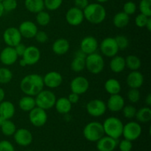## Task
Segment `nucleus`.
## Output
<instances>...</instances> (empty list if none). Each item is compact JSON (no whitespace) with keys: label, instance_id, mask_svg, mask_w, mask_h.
I'll return each mask as SVG.
<instances>
[{"label":"nucleus","instance_id":"nucleus-1","mask_svg":"<svg viewBox=\"0 0 151 151\" xmlns=\"http://www.w3.org/2000/svg\"><path fill=\"white\" fill-rule=\"evenodd\" d=\"M43 77L38 74H29L24 77L20 83V88L26 95L35 97L44 89Z\"/></svg>","mask_w":151,"mask_h":151},{"label":"nucleus","instance_id":"nucleus-2","mask_svg":"<svg viewBox=\"0 0 151 151\" xmlns=\"http://www.w3.org/2000/svg\"><path fill=\"white\" fill-rule=\"evenodd\" d=\"M84 19L93 24L102 23L106 19V10L105 7L100 3L88 4L83 10Z\"/></svg>","mask_w":151,"mask_h":151},{"label":"nucleus","instance_id":"nucleus-3","mask_svg":"<svg viewBox=\"0 0 151 151\" xmlns=\"http://www.w3.org/2000/svg\"><path fill=\"white\" fill-rule=\"evenodd\" d=\"M123 125L122 121L115 116L107 118L103 123L105 134L115 139H118L122 137Z\"/></svg>","mask_w":151,"mask_h":151},{"label":"nucleus","instance_id":"nucleus-4","mask_svg":"<svg viewBox=\"0 0 151 151\" xmlns=\"http://www.w3.org/2000/svg\"><path fill=\"white\" fill-rule=\"evenodd\" d=\"M83 134L88 141L97 142L105 134L103 124L96 121L89 122L84 127Z\"/></svg>","mask_w":151,"mask_h":151},{"label":"nucleus","instance_id":"nucleus-5","mask_svg":"<svg viewBox=\"0 0 151 151\" xmlns=\"http://www.w3.org/2000/svg\"><path fill=\"white\" fill-rule=\"evenodd\" d=\"M105 61L103 56L97 52H94L86 57V68L91 74L97 75L103 70Z\"/></svg>","mask_w":151,"mask_h":151},{"label":"nucleus","instance_id":"nucleus-6","mask_svg":"<svg viewBox=\"0 0 151 151\" xmlns=\"http://www.w3.org/2000/svg\"><path fill=\"white\" fill-rule=\"evenodd\" d=\"M56 97L52 91L50 90H44L40 91L35 96V104L44 110H48L54 107L56 102Z\"/></svg>","mask_w":151,"mask_h":151},{"label":"nucleus","instance_id":"nucleus-7","mask_svg":"<svg viewBox=\"0 0 151 151\" xmlns=\"http://www.w3.org/2000/svg\"><path fill=\"white\" fill-rule=\"evenodd\" d=\"M141 134L142 127L138 122L131 121L123 125L122 136H123L125 139L130 140L131 142L137 140Z\"/></svg>","mask_w":151,"mask_h":151},{"label":"nucleus","instance_id":"nucleus-8","mask_svg":"<svg viewBox=\"0 0 151 151\" xmlns=\"http://www.w3.org/2000/svg\"><path fill=\"white\" fill-rule=\"evenodd\" d=\"M107 110L106 103L100 99H94L87 103L86 111L89 115L94 117H100Z\"/></svg>","mask_w":151,"mask_h":151},{"label":"nucleus","instance_id":"nucleus-9","mask_svg":"<svg viewBox=\"0 0 151 151\" xmlns=\"http://www.w3.org/2000/svg\"><path fill=\"white\" fill-rule=\"evenodd\" d=\"M48 116L46 110L35 106L29 111V120L35 127H42L47 123Z\"/></svg>","mask_w":151,"mask_h":151},{"label":"nucleus","instance_id":"nucleus-10","mask_svg":"<svg viewBox=\"0 0 151 151\" xmlns=\"http://www.w3.org/2000/svg\"><path fill=\"white\" fill-rule=\"evenodd\" d=\"M100 49L102 54L109 58H112L116 55L119 50L114 38L112 37L104 38L100 43Z\"/></svg>","mask_w":151,"mask_h":151},{"label":"nucleus","instance_id":"nucleus-11","mask_svg":"<svg viewBox=\"0 0 151 151\" xmlns=\"http://www.w3.org/2000/svg\"><path fill=\"white\" fill-rule=\"evenodd\" d=\"M22 38L19 29L14 27L7 28L3 33V39L8 47H14L22 42Z\"/></svg>","mask_w":151,"mask_h":151},{"label":"nucleus","instance_id":"nucleus-12","mask_svg":"<svg viewBox=\"0 0 151 151\" xmlns=\"http://www.w3.org/2000/svg\"><path fill=\"white\" fill-rule=\"evenodd\" d=\"M66 20L72 26H78L84 20L83 12L76 7H71L66 13Z\"/></svg>","mask_w":151,"mask_h":151},{"label":"nucleus","instance_id":"nucleus-13","mask_svg":"<svg viewBox=\"0 0 151 151\" xmlns=\"http://www.w3.org/2000/svg\"><path fill=\"white\" fill-rule=\"evenodd\" d=\"M89 88V82L86 78L78 76L72 79L70 83V88L72 92L81 95L86 92Z\"/></svg>","mask_w":151,"mask_h":151},{"label":"nucleus","instance_id":"nucleus-14","mask_svg":"<svg viewBox=\"0 0 151 151\" xmlns=\"http://www.w3.org/2000/svg\"><path fill=\"white\" fill-rule=\"evenodd\" d=\"M14 140L19 145L26 147L29 145L32 142V134L29 130L26 128H20L16 130L13 134Z\"/></svg>","mask_w":151,"mask_h":151},{"label":"nucleus","instance_id":"nucleus-15","mask_svg":"<svg viewBox=\"0 0 151 151\" xmlns=\"http://www.w3.org/2000/svg\"><path fill=\"white\" fill-rule=\"evenodd\" d=\"M22 58L25 60L27 66H32L39 61L41 58V52L38 47L35 46L27 47Z\"/></svg>","mask_w":151,"mask_h":151},{"label":"nucleus","instance_id":"nucleus-16","mask_svg":"<svg viewBox=\"0 0 151 151\" xmlns=\"http://www.w3.org/2000/svg\"><path fill=\"white\" fill-rule=\"evenodd\" d=\"M43 81L44 86L50 88H55L61 85L63 83V77L59 72L52 71L44 75Z\"/></svg>","mask_w":151,"mask_h":151},{"label":"nucleus","instance_id":"nucleus-17","mask_svg":"<svg viewBox=\"0 0 151 151\" xmlns=\"http://www.w3.org/2000/svg\"><path fill=\"white\" fill-rule=\"evenodd\" d=\"M98 49L97 40L93 36H86L83 38L80 44V50H82L86 55L96 52Z\"/></svg>","mask_w":151,"mask_h":151},{"label":"nucleus","instance_id":"nucleus-18","mask_svg":"<svg viewBox=\"0 0 151 151\" xmlns=\"http://www.w3.org/2000/svg\"><path fill=\"white\" fill-rule=\"evenodd\" d=\"M19 56L15 51L14 47H8L3 49L0 53V60L6 66H11L14 64L17 60Z\"/></svg>","mask_w":151,"mask_h":151},{"label":"nucleus","instance_id":"nucleus-19","mask_svg":"<svg viewBox=\"0 0 151 151\" xmlns=\"http://www.w3.org/2000/svg\"><path fill=\"white\" fill-rule=\"evenodd\" d=\"M18 29L22 36L26 38H34L38 31L36 24L31 21H24L22 22Z\"/></svg>","mask_w":151,"mask_h":151},{"label":"nucleus","instance_id":"nucleus-20","mask_svg":"<svg viewBox=\"0 0 151 151\" xmlns=\"http://www.w3.org/2000/svg\"><path fill=\"white\" fill-rule=\"evenodd\" d=\"M125 105V100L119 94H111L106 103L107 109L112 112L121 111Z\"/></svg>","mask_w":151,"mask_h":151},{"label":"nucleus","instance_id":"nucleus-21","mask_svg":"<svg viewBox=\"0 0 151 151\" xmlns=\"http://www.w3.org/2000/svg\"><path fill=\"white\" fill-rule=\"evenodd\" d=\"M116 140L108 136H103L97 142V149L99 151H114L117 146Z\"/></svg>","mask_w":151,"mask_h":151},{"label":"nucleus","instance_id":"nucleus-22","mask_svg":"<svg viewBox=\"0 0 151 151\" xmlns=\"http://www.w3.org/2000/svg\"><path fill=\"white\" fill-rule=\"evenodd\" d=\"M126 83L131 88H139L144 83V77L138 70L131 71L126 78Z\"/></svg>","mask_w":151,"mask_h":151},{"label":"nucleus","instance_id":"nucleus-23","mask_svg":"<svg viewBox=\"0 0 151 151\" xmlns=\"http://www.w3.org/2000/svg\"><path fill=\"white\" fill-rule=\"evenodd\" d=\"M69 48H70V44H69L68 40L63 38H58L52 44V47L53 52L58 55H65L69 51Z\"/></svg>","mask_w":151,"mask_h":151},{"label":"nucleus","instance_id":"nucleus-24","mask_svg":"<svg viewBox=\"0 0 151 151\" xmlns=\"http://www.w3.org/2000/svg\"><path fill=\"white\" fill-rule=\"evenodd\" d=\"M15 106L11 102L4 101L0 103V116L5 119H10L15 114Z\"/></svg>","mask_w":151,"mask_h":151},{"label":"nucleus","instance_id":"nucleus-25","mask_svg":"<svg viewBox=\"0 0 151 151\" xmlns=\"http://www.w3.org/2000/svg\"><path fill=\"white\" fill-rule=\"evenodd\" d=\"M110 69L114 73H120L125 69V60L122 56L115 55L110 61Z\"/></svg>","mask_w":151,"mask_h":151},{"label":"nucleus","instance_id":"nucleus-26","mask_svg":"<svg viewBox=\"0 0 151 151\" xmlns=\"http://www.w3.org/2000/svg\"><path fill=\"white\" fill-rule=\"evenodd\" d=\"M72 104L69 101L67 97H60L56 100L55 107L59 114H66L69 113L72 109Z\"/></svg>","mask_w":151,"mask_h":151},{"label":"nucleus","instance_id":"nucleus-27","mask_svg":"<svg viewBox=\"0 0 151 151\" xmlns=\"http://www.w3.org/2000/svg\"><path fill=\"white\" fill-rule=\"evenodd\" d=\"M24 6L30 13H38L44 10V0H25Z\"/></svg>","mask_w":151,"mask_h":151},{"label":"nucleus","instance_id":"nucleus-28","mask_svg":"<svg viewBox=\"0 0 151 151\" xmlns=\"http://www.w3.org/2000/svg\"><path fill=\"white\" fill-rule=\"evenodd\" d=\"M19 106L20 109H22V111H30L32 109H34L36 106L35 98L32 96L28 95L22 97L19 101Z\"/></svg>","mask_w":151,"mask_h":151},{"label":"nucleus","instance_id":"nucleus-29","mask_svg":"<svg viewBox=\"0 0 151 151\" xmlns=\"http://www.w3.org/2000/svg\"><path fill=\"white\" fill-rule=\"evenodd\" d=\"M104 88L110 95L119 94L121 88H121L120 83L116 79H114V78H110V79L107 80L105 83Z\"/></svg>","mask_w":151,"mask_h":151},{"label":"nucleus","instance_id":"nucleus-30","mask_svg":"<svg viewBox=\"0 0 151 151\" xmlns=\"http://www.w3.org/2000/svg\"><path fill=\"white\" fill-rule=\"evenodd\" d=\"M130 22V16L126 13L122 12H119L116 13L113 18V24L116 27L122 29L125 27Z\"/></svg>","mask_w":151,"mask_h":151},{"label":"nucleus","instance_id":"nucleus-31","mask_svg":"<svg viewBox=\"0 0 151 151\" xmlns=\"http://www.w3.org/2000/svg\"><path fill=\"white\" fill-rule=\"evenodd\" d=\"M136 119L141 123H147L151 120V109L149 106L141 108L137 111Z\"/></svg>","mask_w":151,"mask_h":151},{"label":"nucleus","instance_id":"nucleus-32","mask_svg":"<svg viewBox=\"0 0 151 151\" xmlns=\"http://www.w3.org/2000/svg\"><path fill=\"white\" fill-rule=\"evenodd\" d=\"M125 66L131 71H137L141 67L142 62L137 56L130 55L125 58Z\"/></svg>","mask_w":151,"mask_h":151},{"label":"nucleus","instance_id":"nucleus-33","mask_svg":"<svg viewBox=\"0 0 151 151\" xmlns=\"http://www.w3.org/2000/svg\"><path fill=\"white\" fill-rule=\"evenodd\" d=\"M86 68V58L75 56L71 63V69L75 72H81Z\"/></svg>","mask_w":151,"mask_h":151},{"label":"nucleus","instance_id":"nucleus-34","mask_svg":"<svg viewBox=\"0 0 151 151\" xmlns=\"http://www.w3.org/2000/svg\"><path fill=\"white\" fill-rule=\"evenodd\" d=\"M0 127H1L2 134L7 137L13 136V134H15L16 131V125L10 119H6L4 123Z\"/></svg>","mask_w":151,"mask_h":151},{"label":"nucleus","instance_id":"nucleus-35","mask_svg":"<svg viewBox=\"0 0 151 151\" xmlns=\"http://www.w3.org/2000/svg\"><path fill=\"white\" fill-rule=\"evenodd\" d=\"M35 19H36V22L38 24H39L40 26L44 27L50 24L51 17H50V15L47 12L42 10V11L36 13Z\"/></svg>","mask_w":151,"mask_h":151},{"label":"nucleus","instance_id":"nucleus-36","mask_svg":"<svg viewBox=\"0 0 151 151\" xmlns=\"http://www.w3.org/2000/svg\"><path fill=\"white\" fill-rule=\"evenodd\" d=\"M13 79V73L9 69L5 67L0 68V83L7 84Z\"/></svg>","mask_w":151,"mask_h":151},{"label":"nucleus","instance_id":"nucleus-37","mask_svg":"<svg viewBox=\"0 0 151 151\" xmlns=\"http://www.w3.org/2000/svg\"><path fill=\"white\" fill-rule=\"evenodd\" d=\"M139 10L142 14L151 16V0H141L139 3Z\"/></svg>","mask_w":151,"mask_h":151},{"label":"nucleus","instance_id":"nucleus-38","mask_svg":"<svg viewBox=\"0 0 151 151\" xmlns=\"http://www.w3.org/2000/svg\"><path fill=\"white\" fill-rule=\"evenodd\" d=\"M44 7L49 10H56L61 6L63 0H44Z\"/></svg>","mask_w":151,"mask_h":151},{"label":"nucleus","instance_id":"nucleus-39","mask_svg":"<svg viewBox=\"0 0 151 151\" xmlns=\"http://www.w3.org/2000/svg\"><path fill=\"white\" fill-rule=\"evenodd\" d=\"M115 41H116L117 47L119 50H124L126 48H128V45H129V41H128V38L125 35H117L114 38Z\"/></svg>","mask_w":151,"mask_h":151},{"label":"nucleus","instance_id":"nucleus-40","mask_svg":"<svg viewBox=\"0 0 151 151\" xmlns=\"http://www.w3.org/2000/svg\"><path fill=\"white\" fill-rule=\"evenodd\" d=\"M122 111L125 118H127V119H133L134 117H135L137 110L134 106H131V105H128V106L125 105Z\"/></svg>","mask_w":151,"mask_h":151},{"label":"nucleus","instance_id":"nucleus-41","mask_svg":"<svg viewBox=\"0 0 151 151\" xmlns=\"http://www.w3.org/2000/svg\"><path fill=\"white\" fill-rule=\"evenodd\" d=\"M127 96H128V100L131 103H137L140 99V92L139 91V88H131L128 91Z\"/></svg>","mask_w":151,"mask_h":151},{"label":"nucleus","instance_id":"nucleus-42","mask_svg":"<svg viewBox=\"0 0 151 151\" xmlns=\"http://www.w3.org/2000/svg\"><path fill=\"white\" fill-rule=\"evenodd\" d=\"M4 11L10 12L16 9L18 6L17 0H3L1 1Z\"/></svg>","mask_w":151,"mask_h":151},{"label":"nucleus","instance_id":"nucleus-43","mask_svg":"<svg viewBox=\"0 0 151 151\" xmlns=\"http://www.w3.org/2000/svg\"><path fill=\"white\" fill-rule=\"evenodd\" d=\"M137 11V4L134 1H127L124 4L123 6V12L126 13L127 15H133Z\"/></svg>","mask_w":151,"mask_h":151},{"label":"nucleus","instance_id":"nucleus-44","mask_svg":"<svg viewBox=\"0 0 151 151\" xmlns=\"http://www.w3.org/2000/svg\"><path fill=\"white\" fill-rule=\"evenodd\" d=\"M150 17L145 16V15L142 14V13H139L135 19V24L138 27L142 28L145 27V25L147 24V20Z\"/></svg>","mask_w":151,"mask_h":151},{"label":"nucleus","instance_id":"nucleus-45","mask_svg":"<svg viewBox=\"0 0 151 151\" xmlns=\"http://www.w3.org/2000/svg\"><path fill=\"white\" fill-rule=\"evenodd\" d=\"M132 148V142L130 141V140L124 139L119 143V149L120 151H131Z\"/></svg>","mask_w":151,"mask_h":151},{"label":"nucleus","instance_id":"nucleus-46","mask_svg":"<svg viewBox=\"0 0 151 151\" xmlns=\"http://www.w3.org/2000/svg\"><path fill=\"white\" fill-rule=\"evenodd\" d=\"M0 151H15L14 146L7 140L0 141Z\"/></svg>","mask_w":151,"mask_h":151},{"label":"nucleus","instance_id":"nucleus-47","mask_svg":"<svg viewBox=\"0 0 151 151\" xmlns=\"http://www.w3.org/2000/svg\"><path fill=\"white\" fill-rule=\"evenodd\" d=\"M34 38H35L37 42L44 44V43L47 42L48 40V35H47V32L44 31H38Z\"/></svg>","mask_w":151,"mask_h":151},{"label":"nucleus","instance_id":"nucleus-48","mask_svg":"<svg viewBox=\"0 0 151 151\" xmlns=\"http://www.w3.org/2000/svg\"><path fill=\"white\" fill-rule=\"evenodd\" d=\"M26 48H27L26 46H25L24 44H22V42L19 43V44H17V45L14 47L15 51H16L17 55L22 56V57L24 55V53L25 50H26Z\"/></svg>","mask_w":151,"mask_h":151},{"label":"nucleus","instance_id":"nucleus-49","mask_svg":"<svg viewBox=\"0 0 151 151\" xmlns=\"http://www.w3.org/2000/svg\"><path fill=\"white\" fill-rule=\"evenodd\" d=\"M74 3H75V7L83 10L88 4V0H74Z\"/></svg>","mask_w":151,"mask_h":151},{"label":"nucleus","instance_id":"nucleus-50","mask_svg":"<svg viewBox=\"0 0 151 151\" xmlns=\"http://www.w3.org/2000/svg\"><path fill=\"white\" fill-rule=\"evenodd\" d=\"M69 101L72 104H75V103H78L79 101V98H80V95L79 94H76V93H73L72 92L69 95V97H67Z\"/></svg>","mask_w":151,"mask_h":151},{"label":"nucleus","instance_id":"nucleus-51","mask_svg":"<svg viewBox=\"0 0 151 151\" xmlns=\"http://www.w3.org/2000/svg\"><path fill=\"white\" fill-rule=\"evenodd\" d=\"M4 97H5V92H4V89L0 88V103L4 100Z\"/></svg>","mask_w":151,"mask_h":151},{"label":"nucleus","instance_id":"nucleus-52","mask_svg":"<svg viewBox=\"0 0 151 151\" xmlns=\"http://www.w3.org/2000/svg\"><path fill=\"white\" fill-rule=\"evenodd\" d=\"M145 103L147 105V106H149V107L151 106V94H148L147 97H146Z\"/></svg>","mask_w":151,"mask_h":151},{"label":"nucleus","instance_id":"nucleus-53","mask_svg":"<svg viewBox=\"0 0 151 151\" xmlns=\"http://www.w3.org/2000/svg\"><path fill=\"white\" fill-rule=\"evenodd\" d=\"M145 27L148 29V31L151 30V18L150 17L149 18L148 20H147V24H146L145 25Z\"/></svg>","mask_w":151,"mask_h":151},{"label":"nucleus","instance_id":"nucleus-54","mask_svg":"<svg viewBox=\"0 0 151 151\" xmlns=\"http://www.w3.org/2000/svg\"><path fill=\"white\" fill-rule=\"evenodd\" d=\"M19 65H20L21 66H22V67H24V66H27L26 62H25V60H24L23 58H22L20 60H19Z\"/></svg>","mask_w":151,"mask_h":151},{"label":"nucleus","instance_id":"nucleus-55","mask_svg":"<svg viewBox=\"0 0 151 151\" xmlns=\"http://www.w3.org/2000/svg\"><path fill=\"white\" fill-rule=\"evenodd\" d=\"M4 12V8H3L2 4H1V2H0V18L2 16Z\"/></svg>","mask_w":151,"mask_h":151},{"label":"nucleus","instance_id":"nucleus-56","mask_svg":"<svg viewBox=\"0 0 151 151\" xmlns=\"http://www.w3.org/2000/svg\"><path fill=\"white\" fill-rule=\"evenodd\" d=\"M5 120H6V119H4V118H3L2 116H0V126H1V125H2L3 123H4V121H5Z\"/></svg>","mask_w":151,"mask_h":151},{"label":"nucleus","instance_id":"nucleus-57","mask_svg":"<svg viewBox=\"0 0 151 151\" xmlns=\"http://www.w3.org/2000/svg\"><path fill=\"white\" fill-rule=\"evenodd\" d=\"M96 1H97V3H105V2H106V1H109V0H96Z\"/></svg>","mask_w":151,"mask_h":151},{"label":"nucleus","instance_id":"nucleus-58","mask_svg":"<svg viewBox=\"0 0 151 151\" xmlns=\"http://www.w3.org/2000/svg\"><path fill=\"white\" fill-rule=\"evenodd\" d=\"M2 1H3V0H0V2H1Z\"/></svg>","mask_w":151,"mask_h":151},{"label":"nucleus","instance_id":"nucleus-59","mask_svg":"<svg viewBox=\"0 0 151 151\" xmlns=\"http://www.w3.org/2000/svg\"><path fill=\"white\" fill-rule=\"evenodd\" d=\"M26 151H32V150H26Z\"/></svg>","mask_w":151,"mask_h":151}]
</instances>
